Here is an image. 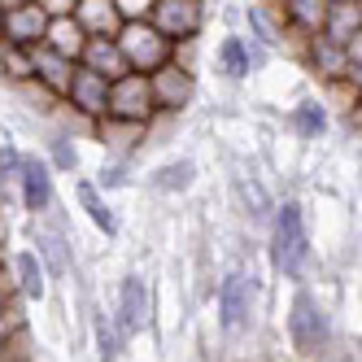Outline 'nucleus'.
I'll return each mask as SVG.
<instances>
[{
  "label": "nucleus",
  "mask_w": 362,
  "mask_h": 362,
  "mask_svg": "<svg viewBox=\"0 0 362 362\" xmlns=\"http://www.w3.org/2000/svg\"><path fill=\"white\" fill-rule=\"evenodd\" d=\"M267 5H279V0H267Z\"/></svg>",
  "instance_id": "nucleus-33"
},
{
  "label": "nucleus",
  "mask_w": 362,
  "mask_h": 362,
  "mask_svg": "<svg viewBox=\"0 0 362 362\" xmlns=\"http://www.w3.org/2000/svg\"><path fill=\"white\" fill-rule=\"evenodd\" d=\"M0 27H5V13H0Z\"/></svg>",
  "instance_id": "nucleus-32"
},
{
  "label": "nucleus",
  "mask_w": 362,
  "mask_h": 362,
  "mask_svg": "<svg viewBox=\"0 0 362 362\" xmlns=\"http://www.w3.org/2000/svg\"><path fill=\"white\" fill-rule=\"evenodd\" d=\"M118 184H127L122 166H105V170H100V188H118Z\"/></svg>",
  "instance_id": "nucleus-30"
},
{
  "label": "nucleus",
  "mask_w": 362,
  "mask_h": 362,
  "mask_svg": "<svg viewBox=\"0 0 362 362\" xmlns=\"http://www.w3.org/2000/svg\"><path fill=\"white\" fill-rule=\"evenodd\" d=\"M288 122H293V132L301 136V140H319L323 132H327V114H323V105L315 96H305L301 105L288 114Z\"/></svg>",
  "instance_id": "nucleus-21"
},
{
  "label": "nucleus",
  "mask_w": 362,
  "mask_h": 362,
  "mask_svg": "<svg viewBox=\"0 0 362 362\" xmlns=\"http://www.w3.org/2000/svg\"><path fill=\"white\" fill-rule=\"evenodd\" d=\"M0 74H5L9 83H27L31 79V48L0 40Z\"/></svg>",
  "instance_id": "nucleus-23"
},
{
  "label": "nucleus",
  "mask_w": 362,
  "mask_h": 362,
  "mask_svg": "<svg viewBox=\"0 0 362 362\" xmlns=\"http://www.w3.org/2000/svg\"><path fill=\"white\" fill-rule=\"evenodd\" d=\"M153 319V293L140 275H127L118 284V305H114V327H118V341H132L140 336Z\"/></svg>",
  "instance_id": "nucleus-5"
},
{
  "label": "nucleus",
  "mask_w": 362,
  "mask_h": 362,
  "mask_svg": "<svg viewBox=\"0 0 362 362\" xmlns=\"http://www.w3.org/2000/svg\"><path fill=\"white\" fill-rule=\"evenodd\" d=\"M288 336H293V349H301V354L323 349L327 336H332L323 305H319V297L310 293V288H297V293H293V305H288Z\"/></svg>",
  "instance_id": "nucleus-4"
},
{
  "label": "nucleus",
  "mask_w": 362,
  "mask_h": 362,
  "mask_svg": "<svg viewBox=\"0 0 362 362\" xmlns=\"http://www.w3.org/2000/svg\"><path fill=\"white\" fill-rule=\"evenodd\" d=\"M70 70H74V62H70V57L53 53V48H44V44H31V79H35V83H44L53 96H62V92H66Z\"/></svg>",
  "instance_id": "nucleus-15"
},
{
  "label": "nucleus",
  "mask_w": 362,
  "mask_h": 362,
  "mask_svg": "<svg viewBox=\"0 0 362 362\" xmlns=\"http://www.w3.org/2000/svg\"><path fill=\"white\" fill-rule=\"evenodd\" d=\"M262 62H267V48H257L253 40H245V35L218 40V70L227 79H249L253 70H262Z\"/></svg>",
  "instance_id": "nucleus-11"
},
{
  "label": "nucleus",
  "mask_w": 362,
  "mask_h": 362,
  "mask_svg": "<svg viewBox=\"0 0 362 362\" xmlns=\"http://www.w3.org/2000/svg\"><path fill=\"white\" fill-rule=\"evenodd\" d=\"M40 257H48V271H53V275H66V267H70L66 240L57 236V231H48V236H40Z\"/></svg>",
  "instance_id": "nucleus-24"
},
{
  "label": "nucleus",
  "mask_w": 362,
  "mask_h": 362,
  "mask_svg": "<svg viewBox=\"0 0 362 362\" xmlns=\"http://www.w3.org/2000/svg\"><path fill=\"white\" fill-rule=\"evenodd\" d=\"M70 18L83 27V35H118V27H122L114 0H79Z\"/></svg>",
  "instance_id": "nucleus-17"
},
{
  "label": "nucleus",
  "mask_w": 362,
  "mask_h": 362,
  "mask_svg": "<svg viewBox=\"0 0 362 362\" xmlns=\"http://www.w3.org/2000/svg\"><path fill=\"white\" fill-rule=\"evenodd\" d=\"M62 100L74 110V114H83V118H105V100H110V79L105 74H96L88 66L74 62L70 70V83L62 92Z\"/></svg>",
  "instance_id": "nucleus-8"
},
{
  "label": "nucleus",
  "mask_w": 362,
  "mask_h": 362,
  "mask_svg": "<svg viewBox=\"0 0 362 362\" xmlns=\"http://www.w3.org/2000/svg\"><path fill=\"white\" fill-rule=\"evenodd\" d=\"M79 66H88V70H96V74H105L110 83L127 74V57H122V48L114 44V35H88L83 53H79Z\"/></svg>",
  "instance_id": "nucleus-14"
},
{
  "label": "nucleus",
  "mask_w": 362,
  "mask_h": 362,
  "mask_svg": "<svg viewBox=\"0 0 362 362\" xmlns=\"http://www.w3.org/2000/svg\"><path fill=\"white\" fill-rule=\"evenodd\" d=\"M40 44L53 48V53H62V57H70V62H79L88 35H83V27H79L74 18H48V27H44V40H40Z\"/></svg>",
  "instance_id": "nucleus-19"
},
{
  "label": "nucleus",
  "mask_w": 362,
  "mask_h": 362,
  "mask_svg": "<svg viewBox=\"0 0 362 362\" xmlns=\"http://www.w3.org/2000/svg\"><path fill=\"white\" fill-rule=\"evenodd\" d=\"M153 114H158V105H153V88H148V74H136L127 70L122 79L110 83V100H105V118H118V122H148Z\"/></svg>",
  "instance_id": "nucleus-3"
},
{
  "label": "nucleus",
  "mask_w": 362,
  "mask_h": 362,
  "mask_svg": "<svg viewBox=\"0 0 362 362\" xmlns=\"http://www.w3.org/2000/svg\"><path fill=\"white\" fill-rule=\"evenodd\" d=\"M22 0H0V13H9V9H18Z\"/></svg>",
  "instance_id": "nucleus-31"
},
{
  "label": "nucleus",
  "mask_w": 362,
  "mask_h": 362,
  "mask_svg": "<svg viewBox=\"0 0 362 362\" xmlns=\"http://www.w3.org/2000/svg\"><path fill=\"white\" fill-rule=\"evenodd\" d=\"M332 44L354 48L358 31H362V5L358 0H327V13H323V27H319Z\"/></svg>",
  "instance_id": "nucleus-13"
},
{
  "label": "nucleus",
  "mask_w": 362,
  "mask_h": 362,
  "mask_svg": "<svg viewBox=\"0 0 362 362\" xmlns=\"http://www.w3.org/2000/svg\"><path fill=\"white\" fill-rule=\"evenodd\" d=\"M48 148H53V166H57V170H74V166H79V148L70 144L66 132H57L53 140H48Z\"/></svg>",
  "instance_id": "nucleus-25"
},
{
  "label": "nucleus",
  "mask_w": 362,
  "mask_h": 362,
  "mask_svg": "<svg viewBox=\"0 0 362 362\" xmlns=\"http://www.w3.org/2000/svg\"><path fill=\"white\" fill-rule=\"evenodd\" d=\"M18 188H22V205H27L31 214H48V210H53V166H48V162L22 158Z\"/></svg>",
  "instance_id": "nucleus-10"
},
{
  "label": "nucleus",
  "mask_w": 362,
  "mask_h": 362,
  "mask_svg": "<svg viewBox=\"0 0 362 362\" xmlns=\"http://www.w3.org/2000/svg\"><path fill=\"white\" fill-rule=\"evenodd\" d=\"M13 271H18L22 297H27V301H44V293H48V271H44V262H40V253H31V249L13 253Z\"/></svg>",
  "instance_id": "nucleus-20"
},
{
  "label": "nucleus",
  "mask_w": 362,
  "mask_h": 362,
  "mask_svg": "<svg viewBox=\"0 0 362 362\" xmlns=\"http://www.w3.org/2000/svg\"><path fill=\"white\" fill-rule=\"evenodd\" d=\"M118 332H110L105 315H96V349H100V362H118Z\"/></svg>",
  "instance_id": "nucleus-26"
},
{
  "label": "nucleus",
  "mask_w": 362,
  "mask_h": 362,
  "mask_svg": "<svg viewBox=\"0 0 362 362\" xmlns=\"http://www.w3.org/2000/svg\"><path fill=\"white\" fill-rule=\"evenodd\" d=\"M18 166H22V153L13 144H5L0 148V184H5V179H18Z\"/></svg>",
  "instance_id": "nucleus-28"
},
{
  "label": "nucleus",
  "mask_w": 362,
  "mask_h": 362,
  "mask_svg": "<svg viewBox=\"0 0 362 362\" xmlns=\"http://www.w3.org/2000/svg\"><path fill=\"white\" fill-rule=\"evenodd\" d=\"M192 175H197V166L188 158L166 162V166L153 170V188H158V192H188L192 188Z\"/></svg>",
  "instance_id": "nucleus-22"
},
{
  "label": "nucleus",
  "mask_w": 362,
  "mask_h": 362,
  "mask_svg": "<svg viewBox=\"0 0 362 362\" xmlns=\"http://www.w3.org/2000/svg\"><path fill=\"white\" fill-rule=\"evenodd\" d=\"M323 13H327V0H279V22L288 35H315L323 27Z\"/></svg>",
  "instance_id": "nucleus-16"
},
{
  "label": "nucleus",
  "mask_w": 362,
  "mask_h": 362,
  "mask_svg": "<svg viewBox=\"0 0 362 362\" xmlns=\"http://www.w3.org/2000/svg\"><path fill=\"white\" fill-rule=\"evenodd\" d=\"M114 9H118L122 22H148L153 0H114Z\"/></svg>",
  "instance_id": "nucleus-27"
},
{
  "label": "nucleus",
  "mask_w": 362,
  "mask_h": 362,
  "mask_svg": "<svg viewBox=\"0 0 362 362\" xmlns=\"http://www.w3.org/2000/svg\"><path fill=\"white\" fill-rule=\"evenodd\" d=\"M74 197H79V205H83V214L96 223V231L100 236H118V214L110 210V201L100 197V188L92 184V179H74Z\"/></svg>",
  "instance_id": "nucleus-18"
},
{
  "label": "nucleus",
  "mask_w": 362,
  "mask_h": 362,
  "mask_svg": "<svg viewBox=\"0 0 362 362\" xmlns=\"http://www.w3.org/2000/svg\"><path fill=\"white\" fill-rule=\"evenodd\" d=\"M249 323H253V288L245 271H227L218 284V327L227 336H240Z\"/></svg>",
  "instance_id": "nucleus-7"
},
{
  "label": "nucleus",
  "mask_w": 362,
  "mask_h": 362,
  "mask_svg": "<svg viewBox=\"0 0 362 362\" xmlns=\"http://www.w3.org/2000/svg\"><path fill=\"white\" fill-rule=\"evenodd\" d=\"M44 27H48V13L35 5V0H22L18 9L5 13V27H0V40L5 44H22V48H31L44 40Z\"/></svg>",
  "instance_id": "nucleus-12"
},
{
  "label": "nucleus",
  "mask_w": 362,
  "mask_h": 362,
  "mask_svg": "<svg viewBox=\"0 0 362 362\" xmlns=\"http://www.w3.org/2000/svg\"><path fill=\"white\" fill-rule=\"evenodd\" d=\"M114 44L122 48L127 70H136V74H153L158 66L170 62V40L153 27V22H122Z\"/></svg>",
  "instance_id": "nucleus-2"
},
{
  "label": "nucleus",
  "mask_w": 362,
  "mask_h": 362,
  "mask_svg": "<svg viewBox=\"0 0 362 362\" xmlns=\"http://www.w3.org/2000/svg\"><path fill=\"white\" fill-rule=\"evenodd\" d=\"M148 88H153V105L166 110V114H179V110H188V100L197 96V79H192V70H179L175 62L158 66L148 74Z\"/></svg>",
  "instance_id": "nucleus-9"
},
{
  "label": "nucleus",
  "mask_w": 362,
  "mask_h": 362,
  "mask_svg": "<svg viewBox=\"0 0 362 362\" xmlns=\"http://www.w3.org/2000/svg\"><path fill=\"white\" fill-rule=\"evenodd\" d=\"M35 5H40V9L48 13V18H70L79 0H35Z\"/></svg>",
  "instance_id": "nucleus-29"
},
{
  "label": "nucleus",
  "mask_w": 362,
  "mask_h": 362,
  "mask_svg": "<svg viewBox=\"0 0 362 362\" xmlns=\"http://www.w3.org/2000/svg\"><path fill=\"white\" fill-rule=\"evenodd\" d=\"M148 22L158 27L170 44L175 40H192L205 27V0H153Z\"/></svg>",
  "instance_id": "nucleus-6"
},
{
  "label": "nucleus",
  "mask_w": 362,
  "mask_h": 362,
  "mask_svg": "<svg viewBox=\"0 0 362 362\" xmlns=\"http://www.w3.org/2000/svg\"><path fill=\"white\" fill-rule=\"evenodd\" d=\"M271 262L279 275L288 279H301L305 262H310V236H305V214L297 201H284L275 210V223H271Z\"/></svg>",
  "instance_id": "nucleus-1"
}]
</instances>
